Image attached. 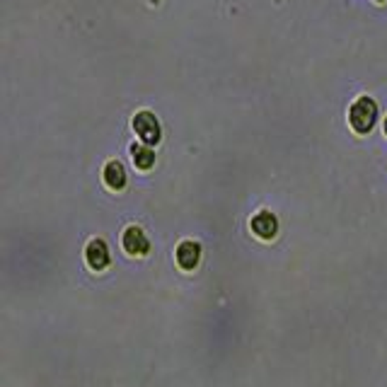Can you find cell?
I'll list each match as a JSON object with an SVG mask.
<instances>
[{"mask_svg":"<svg viewBox=\"0 0 387 387\" xmlns=\"http://www.w3.org/2000/svg\"><path fill=\"white\" fill-rule=\"evenodd\" d=\"M348 119H351V126H353L356 133H368V131L372 129V124H375V119H377L375 102H372L370 97H361V100H356L351 106Z\"/></svg>","mask_w":387,"mask_h":387,"instance_id":"cell-1","label":"cell"},{"mask_svg":"<svg viewBox=\"0 0 387 387\" xmlns=\"http://www.w3.org/2000/svg\"><path fill=\"white\" fill-rule=\"evenodd\" d=\"M133 129L140 138L145 140L148 145H155L160 140V124L150 111H140L138 116L133 119Z\"/></svg>","mask_w":387,"mask_h":387,"instance_id":"cell-2","label":"cell"},{"mask_svg":"<svg viewBox=\"0 0 387 387\" xmlns=\"http://www.w3.org/2000/svg\"><path fill=\"white\" fill-rule=\"evenodd\" d=\"M124 249L129 252V254H133V256L148 254L150 242H148V237L143 235V230H140V227H129V230L124 232Z\"/></svg>","mask_w":387,"mask_h":387,"instance_id":"cell-3","label":"cell"},{"mask_svg":"<svg viewBox=\"0 0 387 387\" xmlns=\"http://www.w3.org/2000/svg\"><path fill=\"white\" fill-rule=\"evenodd\" d=\"M85 259H87V264H90V269L102 271L109 264V249H106V245L102 240H92L85 249Z\"/></svg>","mask_w":387,"mask_h":387,"instance_id":"cell-4","label":"cell"},{"mask_svg":"<svg viewBox=\"0 0 387 387\" xmlns=\"http://www.w3.org/2000/svg\"><path fill=\"white\" fill-rule=\"evenodd\" d=\"M252 230H254V235H259L261 240H271V237H276V232H279V223H276V218L271 216V213L264 211L252 218Z\"/></svg>","mask_w":387,"mask_h":387,"instance_id":"cell-5","label":"cell"},{"mask_svg":"<svg viewBox=\"0 0 387 387\" xmlns=\"http://www.w3.org/2000/svg\"><path fill=\"white\" fill-rule=\"evenodd\" d=\"M198 259H201V247H198L196 242L187 240V242H182V245H179L177 261H179V266H182V269H187V271L196 269Z\"/></svg>","mask_w":387,"mask_h":387,"instance_id":"cell-6","label":"cell"},{"mask_svg":"<svg viewBox=\"0 0 387 387\" xmlns=\"http://www.w3.org/2000/svg\"><path fill=\"white\" fill-rule=\"evenodd\" d=\"M104 182H106V187H111V189H124V184H126L124 167H121L119 162H109L104 167Z\"/></svg>","mask_w":387,"mask_h":387,"instance_id":"cell-7","label":"cell"},{"mask_svg":"<svg viewBox=\"0 0 387 387\" xmlns=\"http://www.w3.org/2000/svg\"><path fill=\"white\" fill-rule=\"evenodd\" d=\"M131 158H133L135 167H140V169H150L155 162V153L148 145H133V148H131Z\"/></svg>","mask_w":387,"mask_h":387,"instance_id":"cell-8","label":"cell"},{"mask_svg":"<svg viewBox=\"0 0 387 387\" xmlns=\"http://www.w3.org/2000/svg\"><path fill=\"white\" fill-rule=\"evenodd\" d=\"M385 133H387V119H385Z\"/></svg>","mask_w":387,"mask_h":387,"instance_id":"cell-9","label":"cell"},{"mask_svg":"<svg viewBox=\"0 0 387 387\" xmlns=\"http://www.w3.org/2000/svg\"><path fill=\"white\" fill-rule=\"evenodd\" d=\"M377 3H382V0H377Z\"/></svg>","mask_w":387,"mask_h":387,"instance_id":"cell-10","label":"cell"}]
</instances>
